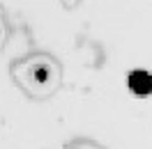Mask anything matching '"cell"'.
<instances>
[{
	"instance_id": "6da1fadb",
	"label": "cell",
	"mask_w": 152,
	"mask_h": 149,
	"mask_svg": "<svg viewBox=\"0 0 152 149\" xmlns=\"http://www.w3.org/2000/svg\"><path fill=\"white\" fill-rule=\"evenodd\" d=\"M14 74H16V80L35 96L51 94L58 87V80H60L58 67L46 57H32V60L16 67Z\"/></svg>"
},
{
	"instance_id": "7a4b0ae2",
	"label": "cell",
	"mask_w": 152,
	"mask_h": 149,
	"mask_svg": "<svg viewBox=\"0 0 152 149\" xmlns=\"http://www.w3.org/2000/svg\"><path fill=\"white\" fill-rule=\"evenodd\" d=\"M127 83H129V87H132L134 92L141 94V96L152 92V76L148 74V71H134Z\"/></svg>"
},
{
	"instance_id": "3957f363",
	"label": "cell",
	"mask_w": 152,
	"mask_h": 149,
	"mask_svg": "<svg viewBox=\"0 0 152 149\" xmlns=\"http://www.w3.org/2000/svg\"><path fill=\"white\" fill-rule=\"evenodd\" d=\"M2 41H5V28H2V21H0V46H2Z\"/></svg>"
}]
</instances>
